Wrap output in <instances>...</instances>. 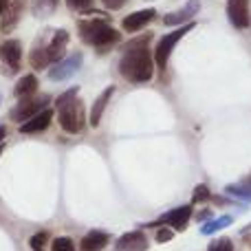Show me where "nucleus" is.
Masks as SVG:
<instances>
[{
	"mask_svg": "<svg viewBox=\"0 0 251 251\" xmlns=\"http://www.w3.org/2000/svg\"><path fill=\"white\" fill-rule=\"evenodd\" d=\"M113 93H115V86H108V88H106V91L95 100V104H93V108H91V119H88L93 128H97V126L101 124L104 110H106V106H108V101H110V97H113Z\"/></svg>",
	"mask_w": 251,
	"mask_h": 251,
	"instance_id": "nucleus-16",
	"label": "nucleus"
},
{
	"mask_svg": "<svg viewBox=\"0 0 251 251\" xmlns=\"http://www.w3.org/2000/svg\"><path fill=\"white\" fill-rule=\"evenodd\" d=\"M4 7H7V0H0V20H2V13H4Z\"/></svg>",
	"mask_w": 251,
	"mask_h": 251,
	"instance_id": "nucleus-30",
	"label": "nucleus"
},
{
	"mask_svg": "<svg viewBox=\"0 0 251 251\" xmlns=\"http://www.w3.org/2000/svg\"><path fill=\"white\" fill-rule=\"evenodd\" d=\"M0 101H2V95H0Z\"/></svg>",
	"mask_w": 251,
	"mask_h": 251,
	"instance_id": "nucleus-31",
	"label": "nucleus"
},
{
	"mask_svg": "<svg viewBox=\"0 0 251 251\" xmlns=\"http://www.w3.org/2000/svg\"><path fill=\"white\" fill-rule=\"evenodd\" d=\"M209 196H212V192H209L207 185H196L194 194H192V201H194V203H205Z\"/></svg>",
	"mask_w": 251,
	"mask_h": 251,
	"instance_id": "nucleus-24",
	"label": "nucleus"
},
{
	"mask_svg": "<svg viewBox=\"0 0 251 251\" xmlns=\"http://www.w3.org/2000/svg\"><path fill=\"white\" fill-rule=\"evenodd\" d=\"M174 238V229L172 227H163V229H159V234H156V243H168V240Z\"/></svg>",
	"mask_w": 251,
	"mask_h": 251,
	"instance_id": "nucleus-27",
	"label": "nucleus"
},
{
	"mask_svg": "<svg viewBox=\"0 0 251 251\" xmlns=\"http://www.w3.org/2000/svg\"><path fill=\"white\" fill-rule=\"evenodd\" d=\"M69 31L66 29H53V31H42L35 40L33 49H31L29 62L33 69L44 71L47 66L57 64L60 60H64V51L69 44Z\"/></svg>",
	"mask_w": 251,
	"mask_h": 251,
	"instance_id": "nucleus-2",
	"label": "nucleus"
},
{
	"mask_svg": "<svg viewBox=\"0 0 251 251\" xmlns=\"http://www.w3.org/2000/svg\"><path fill=\"white\" fill-rule=\"evenodd\" d=\"M25 4H26V0H13V2H9L7 7H4L2 22H0V29H2L4 33H9V31H11L13 26L20 22V16H22Z\"/></svg>",
	"mask_w": 251,
	"mask_h": 251,
	"instance_id": "nucleus-14",
	"label": "nucleus"
},
{
	"mask_svg": "<svg viewBox=\"0 0 251 251\" xmlns=\"http://www.w3.org/2000/svg\"><path fill=\"white\" fill-rule=\"evenodd\" d=\"M101 4H104L106 9H110V11H119L122 7L128 4V0H101Z\"/></svg>",
	"mask_w": 251,
	"mask_h": 251,
	"instance_id": "nucleus-28",
	"label": "nucleus"
},
{
	"mask_svg": "<svg viewBox=\"0 0 251 251\" xmlns=\"http://www.w3.org/2000/svg\"><path fill=\"white\" fill-rule=\"evenodd\" d=\"M192 218V205H181V207L165 212L163 216L156 221V225H168L172 229H183L187 225V221Z\"/></svg>",
	"mask_w": 251,
	"mask_h": 251,
	"instance_id": "nucleus-12",
	"label": "nucleus"
},
{
	"mask_svg": "<svg viewBox=\"0 0 251 251\" xmlns=\"http://www.w3.org/2000/svg\"><path fill=\"white\" fill-rule=\"evenodd\" d=\"M231 223H234V218H231V216L214 218V221L205 223V225L201 227V234H203V236H212V234H216V231H221V229H225V227H229Z\"/></svg>",
	"mask_w": 251,
	"mask_h": 251,
	"instance_id": "nucleus-19",
	"label": "nucleus"
},
{
	"mask_svg": "<svg viewBox=\"0 0 251 251\" xmlns=\"http://www.w3.org/2000/svg\"><path fill=\"white\" fill-rule=\"evenodd\" d=\"M207 251H234V243L229 238H218L216 243L209 245Z\"/></svg>",
	"mask_w": 251,
	"mask_h": 251,
	"instance_id": "nucleus-26",
	"label": "nucleus"
},
{
	"mask_svg": "<svg viewBox=\"0 0 251 251\" xmlns=\"http://www.w3.org/2000/svg\"><path fill=\"white\" fill-rule=\"evenodd\" d=\"M79 88L73 86L66 93H62L55 101V113H57V122L60 128L69 134H79L84 130L86 124V113H84V104L77 97Z\"/></svg>",
	"mask_w": 251,
	"mask_h": 251,
	"instance_id": "nucleus-3",
	"label": "nucleus"
},
{
	"mask_svg": "<svg viewBox=\"0 0 251 251\" xmlns=\"http://www.w3.org/2000/svg\"><path fill=\"white\" fill-rule=\"evenodd\" d=\"M79 66H82V53H73V55L64 57L49 69V79L51 82H66L77 73Z\"/></svg>",
	"mask_w": 251,
	"mask_h": 251,
	"instance_id": "nucleus-7",
	"label": "nucleus"
},
{
	"mask_svg": "<svg viewBox=\"0 0 251 251\" xmlns=\"http://www.w3.org/2000/svg\"><path fill=\"white\" fill-rule=\"evenodd\" d=\"M148 35L141 40H132L119 57V73L130 84H146L154 75V57L148 49Z\"/></svg>",
	"mask_w": 251,
	"mask_h": 251,
	"instance_id": "nucleus-1",
	"label": "nucleus"
},
{
	"mask_svg": "<svg viewBox=\"0 0 251 251\" xmlns=\"http://www.w3.org/2000/svg\"><path fill=\"white\" fill-rule=\"evenodd\" d=\"M4 134H7V128H4V126H0V148H2V139H4Z\"/></svg>",
	"mask_w": 251,
	"mask_h": 251,
	"instance_id": "nucleus-29",
	"label": "nucleus"
},
{
	"mask_svg": "<svg viewBox=\"0 0 251 251\" xmlns=\"http://www.w3.org/2000/svg\"><path fill=\"white\" fill-rule=\"evenodd\" d=\"M77 31H79V40L84 44L95 47L97 53H106V49L113 47L115 42H119V31L113 29L108 22L97 20V18H93V20H79Z\"/></svg>",
	"mask_w": 251,
	"mask_h": 251,
	"instance_id": "nucleus-4",
	"label": "nucleus"
},
{
	"mask_svg": "<svg viewBox=\"0 0 251 251\" xmlns=\"http://www.w3.org/2000/svg\"><path fill=\"white\" fill-rule=\"evenodd\" d=\"M154 18H156L154 9H141V11H134V13H130V16L124 18L122 29L126 31V33H137V31H141L143 26L150 25Z\"/></svg>",
	"mask_w": 251,
	"mask_h": 251,
	"instance_id": "nucleus-9",
	"label": "nucleus"
},
{
	"mask_svg": "<svg viewBox=\"0 0 251 251\" xmlns=\"http://www.w3.org/2000/svg\"><path fill=\"white\" fill-rule=\"evenodd\" d=\"M51 104V97L47 93H35L31 97H25V100H18V104L11 108V119L13 122L26 124L29 119H33L35 115H40L42 110H47V106Z\"/></svg>",
	"mask_w": 251,
	"mask_h": 251,
	"instance_id": "nucleus-6",
	"label": "nucleus"
},
{
	"mask_svg": "<svg viewBox=\"0 0 251 251\" xmlns=\"http://www.w3.org/2000/svg\"><path fill=\"white\" fill-rule=\"evenodd\" d=\"M51 122H53V110L47 108V110H42L40 115H35L33 119H29L26 124H22V126H20V132H22V134L44 132V130L51 126Z\"/></svg>",
	"mask_w": 251,
	"mask_h": 251,
	"instance_id": "nucleus-15",
	"label": "nucleus"
},
{
	"mask_svg": "<svg viewBox=\"0 0 251 251\" xmlns=\"http://www.w3.org/2000/svg\"><path fill=\"white\" fill-rule=\"evenodd\" d=\"M35 91H38V77L29 73V75H25V77L18 79L16 88H13V95H16L18 100H25V97L35 95Z\"/></svg>",
	"mask_w": 251,
	"mask_h": 251,
	"instance_id": "nucleus-18",
	"label": "nucleus"
},
{
	"mask_svg": "<svg viewBox=\"0 0 251 251\" xmlns=\"http://www.w3.org/2000/svg\"><path fill=\"white\" fill-rule=\"evenodd\" d=\"M0 60L16 73L20 71V62H22V44L18 40H7L0 44Z\"/></svg>",
	"mask_w": 251,
	"mask_h": 251,
	"instance_id": "nucleus-11",
	"label": "nucleus"
},
{
	"mask_svg": "<svg viewBox=\"0 0 251 251\" xmlns=\"http://www.w3.org/2000/svg\"><path fill=\"white\" fill-rule=\"evenodd\" d=\"M192 29H194V22L178 26V29H174L172 33H168V35H163V38L156 42V47H154V64H156V69H159L161 73L168 69V60H170V55H172V51L176 49V44L181 42V40L185 38V33H190Z\"/></svg>",
	"mask_w": 251,
	"mask_h": 251,
	"instance_id": "nucleus-5",
	"label": "nucleus"
},
{
	"mask_svg": "<svg viewBox=\"0 0 251 251\" xmlns=\"http://www.w3.org/2000/svg\"><path fill=\"white\" fill-rule=\"evenodd\" d=\"M47 240H49V234H47V231H38L35 236H31L29 245H31V249L42 251V247H44V243H47Z\"/></svg>",
	"mask_w": 251,
	"mask_h": 251,
	"instance_id": "nucleus-25",
	"label": "nucleus"
},
{
	"mask_svg": "<svg viewBox=\"0 0 251 251\" xmlns=\"http://www.w3.org/2000/svg\"><path fill=\"white\" fill-rule=\"evenodd\" d=\"M227 18L236 29H247L251 25L249 0H227Z\"/></svg>",
	"mask_w": 251,
	"mask_h": 251,
	"instance_id": "nucleus-8",
	"label": "nucleus"
},
{
	"mask_svg": "<svg viewBox=\"0 0 251 251\" xmlns=\"http://www.w3.org/2000/svg\"><path fill=\"white\" fill-rule=\"evenodd\" d=\"M115 251H148V238L143 231H128L115 243Z\"/></svg>",
	"mask_w": 251,
	"mask_h": 251,
	"instance_id": "nucleus-13",
	"label": "nucleus"
},
{
	"mask_svg": "<svg viewBox=\"0 0 251 251\" xmlns=\"http://www.w3.org/2000/svg\"><path fill=\"white\" fill-rule=\"evenodd\" d=\"M108 243H110V236L106 231L93 229L82 238V251H101Z\"/></svg>",
	"mask_w": 251,
	"mask_h": 251,
	"instance_id": "nucleus-17",
	"label": "nucleus"
},
{
	"mask_svg": "<svg viewBox=\"0 0 251 251\" xmlns=\"http://www.w3.org/2000/svg\"><path fill=\"white\" fill-rule=\"evenodd\" d=\"M51 251H77L71 238H55L51 245Z\"/></svg>",
	"mask_w": 251,
	"mask_h": 251,
	"instance_id": "nucleus-23",
	"label": "nucleus"
},
{
	"mask_svg": "<svg viewBox=\"0 0 251 251\" xmlns=\"http://www.w3.org/2000/svg\"><path fill=\"white\" fill-rule=\"evenodd\" d=\"M66 4H69L73 11H79V13H93L95 9H93V0H66Z\"/></svg>",
	"mask_w": 251,
	"mask_h": 251,
	"instance_id": "nucleus-22",
	"label": "nucleus"
},
{
	"mask_svg": "<svg viewBox=\"0 0 251 251\" xmlns=\"http://www.w3.org/2000/svg\"><path fill=\"white\" fill-rule=\"evenodd\" d=\"M201 9V0H190L187 4H183L178 11H172L163 18V25L168 26H178V25H190V20L199 13Z\"/></svg>",
	"mask_w": 251,
	"mask_h": 251,
	"instance_id": "nucleus-10",
	"label": "nucleus"
},
{
	"mask_svg": "<svg viewBox=\"0 0 251 251\" xmlns=\"http://www.w3.org/2000/svg\"><path fill=\"white\" fill-rule=\"evenodd\" d=\"M249 183H251V176H249Z\"/></svg>",
	"mask_w": 251,
	"mask_h": 251,
	"instance_id": "nucleus-32",
	"label": "nucleus"
},
{
	"mask_svg": "<svg viewBox=\"0 0 251 251\" xmlns=\"http://www.w3.org/2000/svg\"><path fill=\"white\" fill-rule=\"evenodd\" d=\"M57 4H60V0H33L31 11L35 13V18H44V16H49V13L55 11Z\"/></svg>",
	"mask_w": 251,
	"mask_h": 251,
	"instance_id": "nucleus-20",
	"label": "nucleus"
},
{
	"mask_svg": "<svg viewBox=\"0 0 251 251\" xmlns=\"http://www.w3.org/2000/svg\"><path fill=\"white\" fill-rule=\"evenodd\" d=\"M227 194L236 196V199L251 201V183H243V185H229L227 187Z\"/></svg>",
	"mask_w": 251,
	"mask_h": 251,
	"instance_id": "nucleus-21",
	"label": "nucleus"
}]
</instances>
